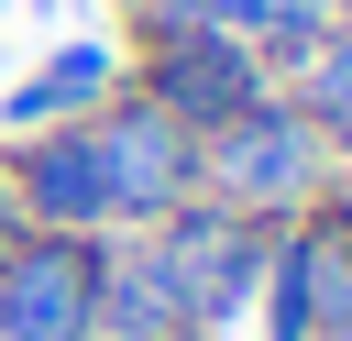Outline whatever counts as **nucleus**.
Returning a JSON list of instances; mask_svg holds the SVG:
<instances>
[{
	"mask_svg": "<svg viewBox=\"0 0 352 341\" xmlns=\"http://www.w3.org/2000/svg\"><path fill=\"white\" fill-rule=\"evenodd\" d=\"M198 341H220V330H198Z\"/></svg>",
	"mask_w": 352,
	"mask_h": 341,
	"instance_id": "obj_10",
	"label": "nucleus"
},
{
	"mask_svg": "<svg viewBox=\"0 0 352 341\" xmlns=\"http://www.w3.org/2000/svg\"><path fill=\"white\" fill-rule=\"evenodd\" d=\"M99 264H110V231H22L0 264V330L11 341H88Z\"/></svg>",
	"mask_w": 352,
	"mask_h": 341,
	"instance_id": "obj_4",
	"label": "nucleus"
},
{
	"mask_svg": "<svg viewBox=\"0 0 352 341\" xmlns=\"http://www.w3.org/2000/svg\"><path fill=\"white\" fill-rule=\"evenodd\" d=\"M132 253H143V275L165 286L176 330L198 341V330H231V319L253 308L264 253H275V220H242V209H220V198H187V209H165V220H143Z\"/></svg>",
	"mask_w": 352,
	"mask_h": 341,
	"instance_id": "obj_1",
	"label": "nucleus"
},
{
	"mask_svg": "<svg viewBox=\"0 0 352 341\" xmlns=\"http://www.w3.org/2000/svg\"><path fill=\"white\" fill-rule=\"evenodd\" d=\"M88 143H99V176H110V231H143V220L198 198V132H176L143 88H110L88 110Z\"/></svg>",
	"mask_w": 352,
	"mask_h": 341,
	"instance_id": "obj_3",
	"label": "nucleus"
},
{
	"mask_svg": "<svg viewBox=\"0 0 352 341\" xmlns=\"http://www.w3.org/2000/svg\"><path fill=\"white\" fill-rule=\"evenodd\" d=\"M143 99H154L176 132H220L231 110L264 99V55H253L242 33H220V22H176V33L143 44Z\"/></svg>",
	"mask_w": 352,
	"mask_h": 341,
	"instance_id": "obj_5",
	"label": "nucleus"
},
{
	"mask_svg": "<svg viewBox=\"0 0 352 341\" xmlns=\"http://www.w3.org/2000/svg\"><path fill=\"white\" fill-rule=\"evenodd\" d=\"M319 176H330V143L308 132V110L286 88H264L253 110H231L220 132H198V198L242 209V220H297L319 209Z\"/></svg>",
	"mask_w": 352,
	"mask_h": 341,
	"instance_id": "obj_2",
	"label": "nucleus"
},
{
	"mask_svg": "<svg viewBox=\"0 0 352 341\" xmlns=\"http://www.w3.org/2000/svg\"><path fill=\"white\" fill-rule=\"evenodd\" d=\"M297 110H308V132L330 143V154H352V22H330L308 55H297V88H286Z\"/></svg>",
	"mask_w": 352,
	"mask_h": 341,
	"instance_id": "obj_8",
	"label": "nucleus"
},
{
	"mask_svg": "<svg viewBox=\"0 0 352 341\" xmlns=\"http://www.w3.org/2000/svg\"><path fill=\"white\" fill-rule=\"evenodd\" d=\"M319 209H330V220L352 231V154H330V176H319Z\"/></svg>",
	"mask_w": 352,
	"mask_h": 341,
	"instance_id": "obj_9",
	"label": "nucleus"
},
{
	"mask_svg": "<svg viewBox=\"0 0 352 341\" xmlns=\"http://www.w3.org/2000/svg\"><path fill=\"white\" fill-rule=\"evenodd\" d=\"M0 187L22 209V231H110V176H99V143L88 121H44L0 154Z\"/></svg>",
	"mask_w": 352,
	"mask_h": 341,
	"instance_id": "obj_6",
	"label": "nucleus"
},
{
	"mask_svg": "<svg viewBox=\"0 0 352 341\" xmlns=\"http://www.w3.org/2000/svg\"><path fill=\"white\" fill-rule=\"evenodd\" d=\"M110 88H121V55H110V44H55L0 110H11V132H44V121H88Z\"/></svg>",
	"mask_w": 352,
	"mask_h": 341,
	"instance_id": "obj_7",
	"label": "nucleus"
}]
</instances>
